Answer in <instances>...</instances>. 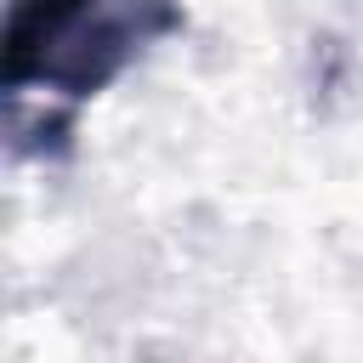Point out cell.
<instances>
[{
	"mask_svg": "<svg viewBox=\"0 0 363 363\" xmlns=\"http://www.w3.org/2000/svg\"><path fill=\"white\" fill-rule=\"evenodd\" d=\"M182 0H11L0 28V85L45 91L68 108L102 96L159 40L182 34Z\"/></svg>",
	"mask_w": 363,
	"mask_h": 363,
	"instance_id": "6da1fadb",
	"label": "cell"
}]
</instances>
